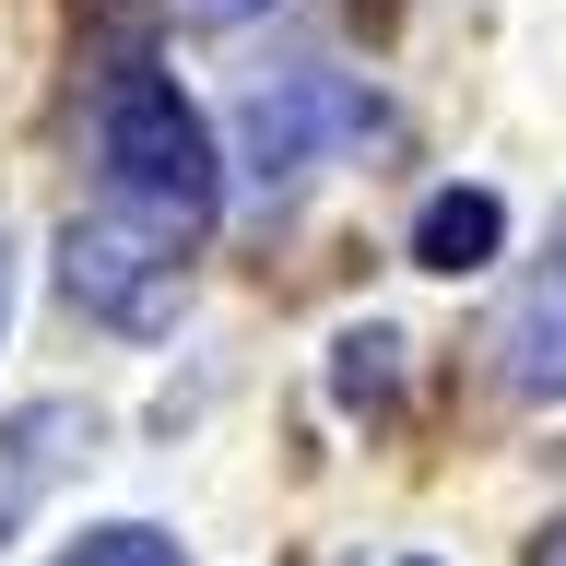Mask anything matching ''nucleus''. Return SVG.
Masks as SVG:
<instances>
[{"mask_svg":"<svg viewBox=\"0 0 566 566\" xmlns=\"http://www.w3.org/2000/svg\"><path fill=\"white\" fill-rule=\"evenodd\" d=\"M95 166H106V212H130V224H154V237L201 248L224 177H212L201 106L177 95L154 60H106V83H95Z\"/></svg>","mask_w":566,"mask_h":566,"instance_id":"f257e3e1","label":"nucleus"},{"mask_svg":"<svg viewBox=\"0 0 566 566\" xmlns=\"http://www.w3.org/2000/svg\"><path fill=\"white\" fill-rule=\"evenodd\" d=\"M354 142H378V95H366L343 60H283L272 83L237 95V177L260 201L307 189L318 166H343Z\"/></svg>","mask_w":566,"mask_h":566,"instance_id":"f03ea898","label":"nucleus"},{"mask_svg":"<svg viewBox=\"0 0 566 566\" xmlns=\"http://www.w3.org/2000/svg\"><path fill=\"white\" fill-rule=\"evenodd\" d=\"M177 283H189V248L130 224V212H71L60 237V295L106 331H166L177 318Z\"/></svg>","mask_w":566,"mask_h":566,"instance_id":"7ed1b4c3","label":"nucleus"},{"mask_svg":"<svg viewBox=\"0 0 566 566\" xmlns=\"http://www.w3.org/2000/svg\"><path fill=\"white\" fill-rule=\"evenodd\" d=\"M495 378L520 401H566V224L531 260V283L507 295V318H495Z\"/></svg>","mask_w":566,"mask_h":566,"instance_id":"20e7f679","label":"nucleus"},{"mask_svg":"<svg viewBox=\"0 0 566 566\" xmlns=\"http://www.w3.org/2000/svg\"><path fill=\"white\" fill-rule=\"evenodd\" d=\"M83 449H95V413H83V401H24V413H0V543L35 520V495L60 484V472H83Z\"/></svg>","mask_w":566,"mask_h":566,"instance_id":"39448f33","label":"nucleus"},{"mask_svg":"<svg viewBox=\"0 0 566 566\" xmlns=\"http://www.w3.org/2000/svg\"><path fill=\"white\" fill-rule=\"evenodd\" d=\"M495 237H507L495 189H437V201L413 212V260H424V272H484Z\"/></svg>","mask_w":566,"mask_h":566,"instance_id":"423d86ee","label":"nucleus"},{"mask_svg":"<svg viewBox=\"0 0 566 566\" xmlns=\"http://www.w3.org/2000/svg\"><path fill=\"white\" fill-rule=\"evenodd\" d=\"M60 566H177V531H154V520H106V531H83Z\"/></svg>","mask_w":566,"mask_h":566,"instance_id":"0eeeda50","label":"nucleus"},{"mask_svg":"<svg viewBox=\"0 0 566 566\" xmlns=\"http://www.w3.org/2000/svg\"><path fill=\"white\" fill-rule=\"evenodd\" d=\"M389 354H401V343H389V331H354V343H343V366H331V389H343L354 413H366V401H389V378H401Z\"/></svg>","mask_w":566,"mask_h":566,"instance_id":"6e6552de","label":"nucleus"},{"mask_svg":"<svg viewBox=\"0 0 566 566\" xmlns=\"http://www.w3.org/2000/svg\"><path fill=\"white\" fill-rule=\"evenodd\" d=\"M177 12H189L201 35H224V24H248V12H272V0H177Z\"/></svg>","mask_w":566,"mask_h":566,"instance_id":"1a4fd4ad","label":"nucleus"},{"mask_svg":"<svg viewBox=\"0 0 566 566\" xmlns=\"http://www.w3.org/2000/svg\"><path fill=\"white\" fill-rule=\"evenodd\" d=\"M543 566H566V531H555V555H543Z\"/></svg>","mask_w":566,"mask_h":566,"instance_id":"9d476101","label":"nucleus"},{"mask_svg":"<svg viewBox=\"0 0 566 566\" xmlns=\"http://www.w3.org/2000/svg\"><path fill=\"white\" fill-rule=\"evenodd\" d=\"M0 307H12V272H0Z\"/></svg>","mask_w":566,"mask_h":566,"instance_id":"9b49d317","label":"nucleus"}]
</instances>
